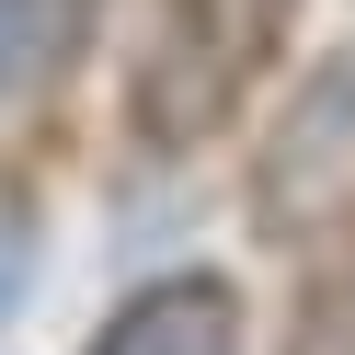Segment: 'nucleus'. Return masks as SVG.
Returning a JSON list of instances; mask_svg holds the SVG:
<instances>
[{
    "label": "nucleus",
    "instance_id": "5",
    "mask_svg": "<svg viewBox=\"0 0 355 355\" xmlns=\"http://www.w3.org/2000/svg\"><path fill=\"white\" fill-rule=\"evenodd\" d=\"M286 355H355V218L332 230V252L309 263L298 321H286Z\"/></svg>",
    "mask_w": 355,
    "mask_h": 355
},
{
    "label": "nucleus",
    "instance_id": "1",
    "mask_svg": "<svg viewBox=\"0 0 355 355\" xmlns=\"http://www.w3.org/2000/svg\"><path fill=\"white\" fill-rule=\"evenodd\" d=\"M298 0H149L138 58H126V126L149 149H195L252 103V80L275 69Z\"/></svg>",
    "mask_w": 355,
    "mask_h": 355
},
{
    "label": "nucleus",
    "instance_id": "6",
    "mask_svg": "<svg viewBox=\"0 0 355 355\" xmlns=\"http://www.w3.org/2000/svg\"><path fill=\"white\" fill-rule=\"evenodd\" d=\"M24 286H35V195L0 172V321L24 309Z\"/></svg>",
    "mask_w": 355,
    "mask_h": 355
},
{
    "label": "nucleus",
    "instance_id": "7",
    "mask_svg": "<svg viewBox=\"0 0 355 355\" xmlns=\"http://www.w3.org/2000/svg\"><path fill=\"white\" fill-rule=\"evenodd\" d=\"M0 92H12V80H0Z\"/></svg>",
    "mask_w": 355,
    "mask_h": 355
},
{
    "label": "nucleus",
    "instance_id": "2",
    "mask_svg": "<svg viewBox=\"0 0 355 355\" xmlns=\"http://www.w3.org/2000/svg\"><path fill=\"white\" fill-rule=\"evenodd\" d=\"M252 218L263 241H332L355 218V58H321L298 80L275 149L252 172Z\"/></svg>",
    "mask_w": 355,
    "mask_h": 355
},
{
    "label": "nucleus",
    "instance_id": "4",
    "mask_svg": "<svg viewBox=\"0 0 355 355\" xmlns=\"http://www.w3.org/2000/svg\"><path fill=\"white\" fill-rule=\"evenodd\" d=\"M103 0H0V80H58L92 46Z\"/></svg>",
    "mask_w": 355,
    "mask_h": 355
},
{
    "label": "nucleus",
    "instance_id": "3",
    "mask_svg": "<svg viewBox=\"0 0 355 355\" xmlns=\"http://www.w3.org/2000/svg\"><path fill=\"white\" fill-rule=\"evenodd\" d=\"M92 355H241V286L230 275H161L103 321Z\"/></svg>",
    "mask_w": 355,
    "mask_h": 355
}]
</instances>
